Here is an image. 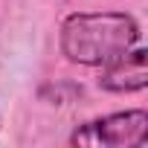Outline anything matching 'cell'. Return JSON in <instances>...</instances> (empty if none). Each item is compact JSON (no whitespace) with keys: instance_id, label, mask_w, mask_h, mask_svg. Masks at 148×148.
Here are the masks:
<instances>
[{"instance_id":"3","label":"cell","mask_w":148,"mask_h":148,"mask_svg":"<svg viewBox=\"0 0 148 148\" xmlns=\"http://www.w3.org/2000/svg\"><path fill=\"white\" fill-rule=\"evenodd\" d=\"M99 87L108 93H139L148 87V64H145V47H134L122 58L102 67Z\"/></svg>"},{"instance_id":"2","label":"cell","mask_w":148,"mask_h":148,"mask_svg":"<svg viewBox=\"0 0 148 148\" xmlns=\"http://www.w3.org/2000/svg\"><path fill=\"white\" fill-rule=\"evenodd\" d=\"M73 148H139L148 142V110L131 108L79 125L67 136Z\"/></svg>"},{"instance_id":"1","label":"cell","mask_w":148,"mask_h":148,"mask_svg":"<svg viewBox=\"0 0 148 148\" xmlns=\"http://www.w3.org/2000/svg\"><path fill=\"white\" fill-rule=\"evenodd\" d=\"M142 44V29L128 12H73L58 26L61 55L82 67H105Z\"/></svg>"}]
</instances>
